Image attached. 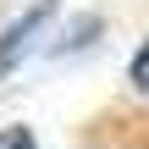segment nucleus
Listing matches in <instances>:
<instances>
[{"mask_svg":"<svg viewBox=\"0 0 149 149\" xmlns=\"http://www.w3.org/2000/svg\"><path fill=\"white\" fill-rule=\"evenodd\" d=\"M50 17H55V0H33V6H28V11L0 33V72H11V66L22 61V50L44 33V22H50Z\"/></svg>","mask_w":149,"mask_h":149,"instance_id":"f257e3e1","label":"nucleus"},{"mask_svg":"<svg viewBox=\"0 0 149 149\" xmlns=\"http://www.w3.org/2000/svg\"><path fill=\"white\" fill-rule=\"evenodd\" d=\"M127 83H133L138 94H149V39L138 44V55H133V66H127Z\"/></svg>","mask_w":149,"mask_h":149,"instance_id":"f03ea898","label":"nucleus"},{"mask_svg":"<svg viewBox=\"0 0 149 149\" xmlns=\"http://www.w3.org/2000/svg\"><path fill=\"white\" fill-rule=\"evenodd\" d=\"M0 149H39L33 127H0Z\"/></svg>","mask_w":149,"mask_h":149,"instance_id":"7ed1b4c3","label":"nucleus"}]
</instances>
